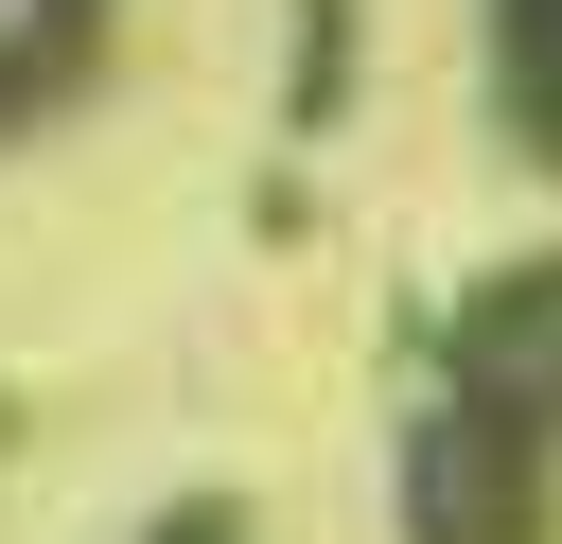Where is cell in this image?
<instances>
[{"instance_id":"2","label":"cell","mask_w":562,"mask_h":544,"mask_svg":"<svg viewBox=\"0 0 562 544\" xmlns=\"http://www.w3.org/2000/svg\"><path fill=\"white\" fill-rule=\"evenodd\" d=\"M105 70V0H0V140H35Z\"/></svg>"},{"instance_id":"5","label":"cell","mask_w":562,"mask_h":544,"mask_svg":"<svg viewBox=\"0 0 562 544\" xmlns=\"http://www.w3.org/2000/svg\"><path fill=\"white\" fill-rule=\"evenodd\" d=\"M158 544H246V509H228V491H193V509H176Z\"/></svg>"},{"instance_id":"3","label":"cell","mask_w":562,"mask_h":544,"mask_svg":"<svg viewBox=\"0 0 562 544\" xmlns=\"http://www.w3.org/2000/svg\"><path fill=\"white\" fill-rule=\"evenodd\" d=\"M492 53H509V105H527V140H562V0H492Z\"/></svg>"},{"instance_id":"1","label":"cell","mask_w":562,"mask_h":544,"mask_svg":"<svg viewBox=\"0 0 562 544\" xmlns=\"http://www.w3.org/2000/svg\"><path fill=\"white\" fill-rule=\"evenodd\" d=\"M439 386H474L492 421H527V439L562 456V246L492 263V281L439 316Z\"/></svg>"},{"instance_id":"4","label":"cell","mask_w":562,"mask_h":544,"mask_svg":"<svg viewBox=\"0 0 562 544\" xmlns=\"http://www.w3.org/2000/svg\"><path fill=\"white\" fill-rule=\"evenodd\" d=\"M281 105H299V123L351 105V0H299V70H281Z\"/></svg>"}]
</instances>
